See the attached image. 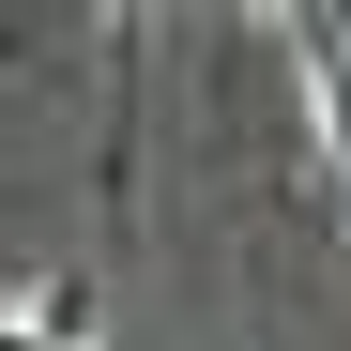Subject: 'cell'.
<instances>
[{
	"label": "cell",
	"mask_w": 351,
	"mask_h": 351,
	"mask_svg": "<svg viewBox=\"0 0 351 351\" xmlns=\"http://www.w3.org/2000/svg\"><path fill=\"white\" fill-rule=\"evenodd\" d=\"M138 46H153L138 16H107V138H92V199L107 214L138 199Z\"/></svg>",
	"instance_id": "obj_1"
},
{
	"label": "cell",
	"mask_w": 351,
	"mask_h": 351,
	"mask_svg": "<svg viewBox=\"0 0 351 351\" xmlns=\"http://www.w3.org/2000/svg\"><path fill=\"white\" fill-rule=\"evenodd\" d=\"M16 351H77V336H31V321H16Z\"/></svg>",
	"instance_id": "obj_2"
}]
</instances>
